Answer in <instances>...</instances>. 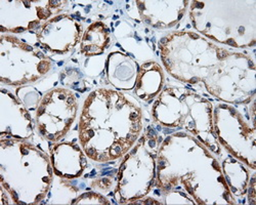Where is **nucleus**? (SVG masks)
Segmentation results:
<instances>
[{
    "instance_id": "obj_5",
    "label": "nucleus",
    "mask_w": 256,
    "mask_h": 205,
    "mask_svg": "<svg viewBox=\"0 0 256 205\" xmlns=\"http://www.w3.org/2000/svg\"><path fill=\"white\" fill-rule=\"evenodd\" d=\"M153 118L169 128H182L220 154L213 126V107L202 96L182 86H166L159 94L152 110Z\"/></svg>"
},
{
    "instance_id": "obj_18",
    "label": "nucleus",
    "mask_w": 256,
    "mask_h": 205,
    "mask_svg": "<svg viewBox=\"0 0 256 205\" xmlns=\"http://www.w3.org/2000/svg\"><path fill=\"white\" fill-rule=\"evenodd\" d=\"M222 172L234 195L243 196L249 187V172L237 159H226L222 163Z\"/></svg>"
},
{
    "instance_id": "obj_6",
    "label": "nucleus",
    "mask_w": 256,
    "mask_h": 205,
    "mask_svg": "<svg viewBox=\"0 0 256 205\" xmlns=\"http://www.w3.org/2000/svg\"><path fill=\"white\" fill-rule=\"evenodd\" d=\"M161 60L166 71L178 80L196 84L230 50L190 31H174L160 41Z\"/></svg>"
},
{
    "instance_id": "obj_4",
    "label": "nucleus",
    "mask_w": 256,
    "mask_h": 205,
    "mask_svg": "<svg viewBox=\"0 0 256 205\" xmlns=\"http://www.w3.org/2000/svg\"><path fill=\"white\" fill-rule=\"evenodd\" d=\"M193 26L207 38L232 48L256 44V2H190Z\"/></svg>"
},
{
    "instance_id": "obj_9",
    "label": "nucleus",
    "mask_w": 256,
    "mask_h": 205,
    "mask_svg": "<svg viewBox=\"0 0 256 205\" xmlns=\"http://www.w3.org/2000/svg\"><path fill=\"white\" fill-rule=\"evenodd\" d=\"M213 126L218 142L239 161L255 170V118L247 119L238 109L220 104L213 111Z\"/></svg>"
},
{
    "instance_id": "obj_7",
    "label": "nucleus",
    "mask_w": 256,
    "mask_h": 205,
    "mask_svg": "<svg viewBox=\"0 0 256 205\" xmlns=\"http://www.w3.org/2000/svg\"><path fill=\"white\" fill-rule=\"evenodd\" d=\"M208 92L230 104H249L255 100L256 66L253 56L232 52L212 67L203 80Z\"/></svg>"
},
{
    "instance_id": "obj_19",
    "label": "nucleus",
    "mask_w": 256,
    "mask_h": 205,
    "mask_svg": "<svg viewBox=\"0 0 256 205\" xmlns=\"http://www.w3.org/2000/svg\"><path fill=\"white\" fill-rule=\"evenodd\" d=\"M88 201H90V203H96V204H100V203L102 204H109L108 200L98 193H85V194L81 195L80 197H78L77 199H75L74 202H72V203H75V204L85 203L86 204Z\"/></svg>"
},
{
    "instance_id": "obj_13",
    "label": "nucleus",
    "mask_w": 256,
    "mask_h": 205,
    "mask_svg": "<svg viewBox=\"0 0 256 205\" xmlns=\"http://www.w3.org/2000/svg\"><path fill=\"white\" fill-rule=\"evenodd\" d=\"M140 20L159 30L176 26L186 14L190 2H134Z\"/></svg>"
},
{
    "instance_id": "obj_15",
    "label": "nucleus",
    "mask_w": 256,
    "mask_h": 205,
    "mask_svg": "<svg viewBox=\"0 0 256 205\" xmlns=\"http://www.w3.org/2000/svg\"><path fill=\"white\" fill-rule=\"evenodd\" d=\"M106 77L113 86L123 90L134 88L138 67L130 56L120 52H112L106 58Z\"/></svg>"
},
{
    "instance_id": "obj_16",
    "label": "nucleus",
    "mask_w": 256,
    "mask_h": 205,
    "mask_svg": "<svg viewBox=\"0 0 256 205\" xmlns=\"http://www.w3.org/2000/svg\"><path fill=\"white\" fill-rule=\"evenodd\" d=\"M164 81L162 67L156 62H148L138 68L134 94L144 102H150L162 92Z\"/></svg>"
},
{
    "instance_id": "obj_14",
    "label": "nucleus",
    "mask_w": 256,
    "mask_h": 205,
    "mask_svg": "<svg viewBox=\"0 0 256 205\" xmlns=\"http://www.w3.org/2000/svg\"><path fill=\"white\" fill-rule=\"evenodd\" d=\"M84 154L75 144H56L50 153V161L54 174L60 178L68 180L79 178L88 166Z\"/></svg>"
},
{
    "instance_id": "obj_12",
    "label": "nucleus",
    "mask_w": 256,
    "mask_h": 205,
    "mask_svg": "<svg viewBox=\"0 0 256 205\" xmlns=\"http://www.w3.org/2000/svg\"><path fill=\"white\" fill-rule=\"evenodd\" d=\"M35 34L46 50L54 54H65L81 41L83 27L73 16L58 14L42 24Z\"/></svg>"
},
{
    "instance_id": "obj_1",
    "label": "nucleus",
    "mask_w": 256,
    "mask_h": 205,
    "mask_svg": "<svg viewBox=\"0 0 256 205\" xmlns=\"http://www.w3.org/2000/svg\"><path fill=\"white\" fill-rule=\"evenodd\" d=\"M142 130V111L132 96L98 88L84 100L79 120L83 152L98 163L116 161L132 150Z\"/></svg>"
},
{
    "instance_id": "obj_17",
    "label": "nucleus",
    "mask_w": 256,
    "mask_h": 205,
    "mask_svg": "<svg viewBox=\"0 0 256 205\" xmlns=\"http://www.w3.org/2000/svg\"><path fill=\"white\" fill-rule=\"evenodd\" d=\"M110 42L109 27L102 20H96L84 31L80 41V50L85 56H98L109 48Z\"/></svg>"
},
{
    "instance_id": "obj_8",
    "label": "nucleus",
    "mask_w": 256,
    "mask_h": 205,
    "mask_svg": "<svg viewBox=\"0 0 256 205\" xmlns=\"http://www.w3.org/2000/svg\"><path fill=\"white\" fill-rule=\"evenodd\" d=\"M2 84L18 86L48 75L52 69V62L41 50L14 36L2 35Z\"/></svg>"
},
{
    "instance_id": "obj_11",
    "label": "nucleus",
    "mask_w": 256,
    "mask_h": 205,
    "mask_svg": "<svg viewBox=\"0 0 256 205\" xmlns=\"http://www.w3.org/2000/svg\"><path fill=\"white\" fill-rule=\"evenodd\" d=\"M78 98L72 90L56 88L48 92L36 108L38 132L50 142H58L71 130L77 117Z\"/></svg>"
},
{
    "instance_id": "obj_2",
    "label": "nucleus",
    "mask_w": 256,
    "mask_h": 205,
    "mask_svg": "<svg viewBox=\"0 0 256 205\" xmlns=\"http://www.w3.org/2000/svg\"><path fill=\"white\" fill-rule=\"evenodd\" d=\"M165 140L180 157L162 144L156 160L158 188L170 191L182 186L199 204L234 203L218 161L199 140L194 138L193 152V136L186 134V152L178 151L169 136Z\"/></svg>"
},
{
    "instance_id": "obj_3",
    "label": "nucleus",
    "mask_w": 256,
    "mask_h": 205,
    "mask_svg": "<svg viewBox=\"0 0 256 205\" xmlns=\"http://www.w3.org/2000/svg\"><path fill=\"white\" fill-rule=\"evenodd\" d=\"M2 184L16 203L37 204L52 182L50 158L30 142L2 138Z\"/></svg>"
},
{
    "instance_id": "obj_10",
    "label": "nucleus",
    "mask_w": 256,
    "mask_h": 205,
    "mask_svg": "<svg viewBox=\"0 0 256 205\" xmlns=\"http://www.w3.org/2000/svg\"><path fill=\"white\" fill-rule=\"evenodd\" d=\"M117 174L116 199L121 203L134 202L150 192L156 178V158L146 148L142 136L132 151L125 155Z\"/></svg>"
}]
</instances>
